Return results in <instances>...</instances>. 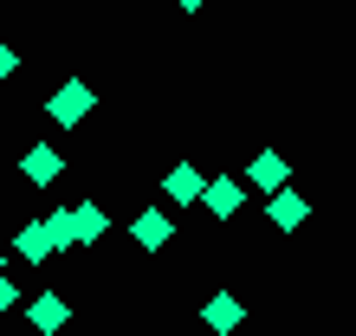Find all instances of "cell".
<instances>
[{"mask_svg":"<svg viewBox=\"0 0 356 336\" xmlns=\"http://www.w3.org/2000/svg\"><path fill=\"white\" fill-rule=\"evenodd\" d=\"M85 110H91V91H85V84H78V78H72V84H65V91H58V97H52V117H58V123H78V117H85Z\"/></svg>","mask_w":356,"mask_h":336,"instance_id":"6da1fadb","label":"cell"},{"mask_svg":"<svg viewBox=\"0 0 356 336\" xmlns=\"http://www.w3.org/2000/svg\"><path fill=\"white\" fill-rule=\"evenodd\" d=\"M305 214H311L305 194H291V187H279V194H272V226H298Z\"/></svg>","mask_w":356,"mask_h":336,"instance_id":"7a4b0ae2","label":"cell"},{"mask_svg":"<svg viewBox=\"0 0 356 336\" xmlns=\"http://www.w3.org/2000/svg\"><path fill=\"white\" fill-rule=\"evenodd\" d=\"M207 194V181L195 175V168H175V175H169V201H181V207H195Z\"/></svg>","mask_w":356,"mask_h":336,"instance_id":"3957f363","label":"cell"},{"mask_svg":"<svg viewBox=\"0 0 356 336\" xmlns=\"http://www.w3.org/2000/svg\"><path fill=\"white\" fill-rule=\"evenodd\" d=\"M201 201H207V207H214V214L227 220V214L240 207V181H227V175H220V181H207V194H201Z\"/></svg>","mask_w":356,"mask_h":336,"instance_id":"277c9868","label":"cell"},{"mask_svg":"<svg viewBox=\"0 0 356 336\" xmlns=\"http://www.w3.org/2000/svg\"><path fill=\"white\" fill-rule=\"evenodd\" d=\"M130 233H136V246H162V240H169V214H156V207H149V214H136Z\"/></svg>","mask_w":356,"mask_h":336,"instance_id":"5b68a950","label":"cell"},{"mask_svg":"<svg viewBox=\"0 0 356 336\" xmlns=\"http://www.w3.org/2000/svg\"><path fill=\"white\" fill-rule=\"evenodd\" d=\"M19 168H26L33 181H52V175H58V149H33V156L19 162Z\"/></svg>","mask_w":356,"mask_h":336,"instance_id":"8992f818","label":"cell"},{"mask_svg":"<svg viewBox=\"0 0 356 336\" xmlns=\"http://www.w3.org/2000/svg\"><path fill=\"white\" fill-rule=\"evenodd\" d=\"M207 324H214V330H234V324H240V304H234V298L220 291V298L207 304Z\"/></svg>","mask_w":356,"mask_h":336,"instance_id":"52a82bcc","label":"cell"},{"mask_svg":"<svg viewBox=\"0 0 356 336\" xmlns=\"http://www.w3.org/2000/svg\"><path fill=\"white\" fill-rule=\"evenodd\" d=\"M58 324H65V304H58V298H39L33 304V330H58Z\"/></svg>","mask_w":356,"mask_h":336,"instance_id":"ba28073f","label":"cell"},{"mask_svg":"<svg viewBox=\"0 0 356 336\" xmlns=\"http://www.w3.org/2000/svg\"><path fill=\"white\" fill-rule=\"evenodd\" d=\"M19 252H26V259H46V252H52V233H46V226H26V233H19Z\"/></svg>","mask_w":356,"mask_h":336,"instance_id":"9c48e42d","label":"cell"},{"mask_svg":"<svg viewBox=\"0 0 356 336\" xmlns=\"http://www.w3.org/2000/svg\"><path fill=\"white\" fill-rule=\"evenodd\" d=\"M72 233L78 240H97L104 233V214H97V207H78V214H72Z\"/></svg>","mask_w":356,"mask_h":336,"instance_id":"30bf717a","label":"cell"},{"mask_svg":"<svg viewBox=\"0 0 356 336\" xmlns=\"http://www.w3.org/2000/svg\"><path fill=\"white\" fill-rule=\"evenodd\" d=\"M253 181H259V187H279V181H285V162H279V156H259V162H253Z\"/></svg>","mask_w":356,"mask_h":336,"instance_id":"8fae6325","label":"cell"},{"mask_svg":"<svg viewBox=\"0 0 356 336\" xmlns=\"http://www.w3.org/2000/svg\"><path fill=\"white\" fill-rule=\"evenodd\" d=\"M13 298H19V291H13L7 278H0V310H13Z\"/></svg>","mask_w":356,"mask_h":336,"instance_id":"7c38bea8","label":"cell"},{"mask_svg":"<svg viewBox=\"0 0 356 336\" xmlns=\"http://www.w3.org/2000/svg\"><path fill=\"white\" fill-rule=\"evenodd\" d=\"M7 72H13V52H7V46H0V78H7Z\"/></svg>","mask_w":356,"mask_h":336,"instance_id":"4fadbf2b","label":"cell"},{"mask_svg":"<svg viewBox=\"0 0 356 336\" xmlns=\"http://www.w3.org/2000/svg\"><path fill=\"white\" fill-rule=\"evenodd\" d=\"M175 7H207V0H175Z\"/></svg>","mask_w":356,"mask_h":336,"instance_id":"5bb4252c","label":"cell"}]
</instances>
